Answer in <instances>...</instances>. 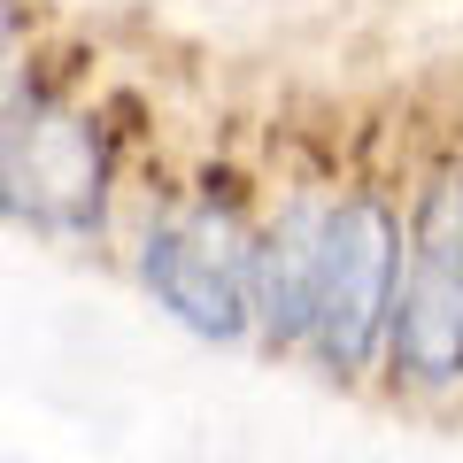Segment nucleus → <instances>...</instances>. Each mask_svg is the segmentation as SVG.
<instances>
[{"label": "nucleus", "instance_id": "obj_1", "mask_svg": "<svg viewBox=\"0 0 463 463\" xmlns=\"http://www.w3.org/2000/svg\"><path fill=\"white\" fill-rule=\"evenodd\" d=\"M109 201L100 124L70 100L16 93L0 116V216L39 232H93Z\"/></svg>", "mask_w": 463, "mask_h": 463}, {"label": "nucleus", "instance_id": "obj_2", "mask_svg": "<svg viewBox=\"0 0 463 463\" xmlns=\"http://www.w3.org/2000/svg\"><path fill=\"white\" fill-rule=\"evenodd\" d=\"M394 364L417 386L463 379V170H440L417 194L410 279H402L394 309Z\"/></svg>", "mask_w": 463, "mask_h": 463}, {"label": "nucleus", "instance_id": "obj_3", "mask_svg": "<svg viewBox=\"0 0 463 463\" xmlns=\"http://www.w3.org/2000/svg\"><path fill=\"white\" fill-rule=\"evenodd\" d=\"M139 270H147L155 301L185 332H201V340H240L248 332V317H255V248H248V232H240V216L185 209L170 224H155Z\"/></svg>", "mask_w": 463, "mask_h": 463}, {"label": "nucleus", "instance_id": "obj_4", "mask_svg": "<svg viewBox=\"0 0 463 463\" xmlns=\"http://www.w3.org/2000/svg\"><path fill=\"white\" fill-rule=\"evenodd\" d=\"M379 332H394V216L379 201L325 209V270H317L309 340L332 371H364Z\"/></svg>", "mask_w": 463, "mask_h": 463}, {"label": "nucleus", "instance_id": "obj_5", "mask_svg": "<svg viewBox=\"0 0 463 463\" xmlns=\"http://www.w3.org/2000/svg\"><path fill=\"white\" fill-rule=\"evenodd\" d=\"M317 270H325V209H286L279 232L255 248V317L279 340H309V309H317Z\"/></svg>", "mask_w": 463, "mask_h": 463}, {"label": "nucleus", "instance_id": "obj_6", "mask_svg": "<svg viewBox=\"0 0 463 463\" xmlns=\"http://www.w3.org/2000/svg\"><path fill=\"white\" fill-rule=\"evenodd\" d=\"M16 32H24V0H0V47H8Z\"/></svg>", "mask_w": 463, "mask_h": 463}, {"label": "nucleus", "instance_id": "obj_7", "mask_svg": "<svg viewBox=\"0 0 463 463\" xmlns=\"http://www.w3.org/2000/svg\"><path fill=\"white\" fill-rule=\"evenodd\" d=\"M0 54H8V47H0ZM16 93H24V85L8 78V62H0V116H8V100H16Z\"/></svg>", "mask_w": 463, "mask_h": 463}]
</instances>
